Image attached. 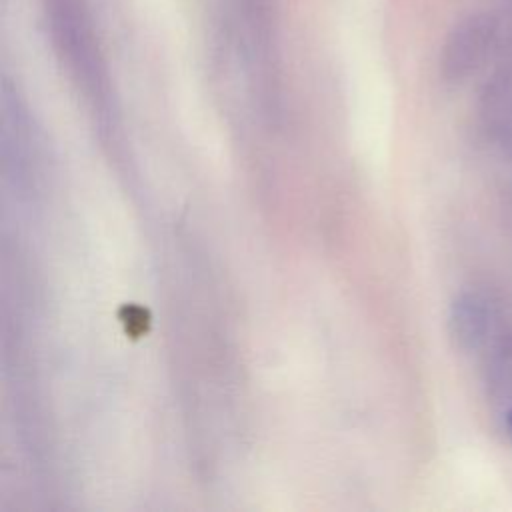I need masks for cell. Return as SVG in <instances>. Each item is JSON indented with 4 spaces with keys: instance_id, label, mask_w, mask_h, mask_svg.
Masks as SVG:
<instances>
[{
    "instance_id": "cell-1",
    "label": "cell",
    "mask_w": 512,
    "mask_h": 512,
    "mask_svg": "<svg viewBox=\"0 0 512 512\" xmlns=\"http://www.w3.org/2000/svg\"><path fill=\"white\" fill-rule=\"evenodd\" d=\"M494 36L496 20L486 12L472 14L458 22L448 34L442 48V76L448 82H460L462 78L472 74L490 50Z\"/></svg>"
},
{
    "instance_id": "cell-2",
    "label": "cell",
    "mask_w": 512,
    "mask_h": 512,
    "mask_svg": "<svg viewBox=\"0 0 512 512\" xmlns=\"http://www.w3.org/2000/svg\"><path fill=\"white\" fill-rule=\"evenodd\" d=\"M490 330L488 300L474 290L460 292L448 310V332L460 350L478 348Z\"/></svg>"
},
{
    "instance_id": "cell-3",
    "label": "cell",
    "mask_w": 512,
    "mask_h": 512,
    "mask_svg": "<svg viewBox=\"0 0 512 512\" xmlns=\"http://www.w3.org/2000/svg\"><path fill=\"white\" fill-rule=\"evenodd\" d=\"M506 424H508V428H510V432H512V410H510L508 416H506Z\"/></svg>"
}]
</instances>
